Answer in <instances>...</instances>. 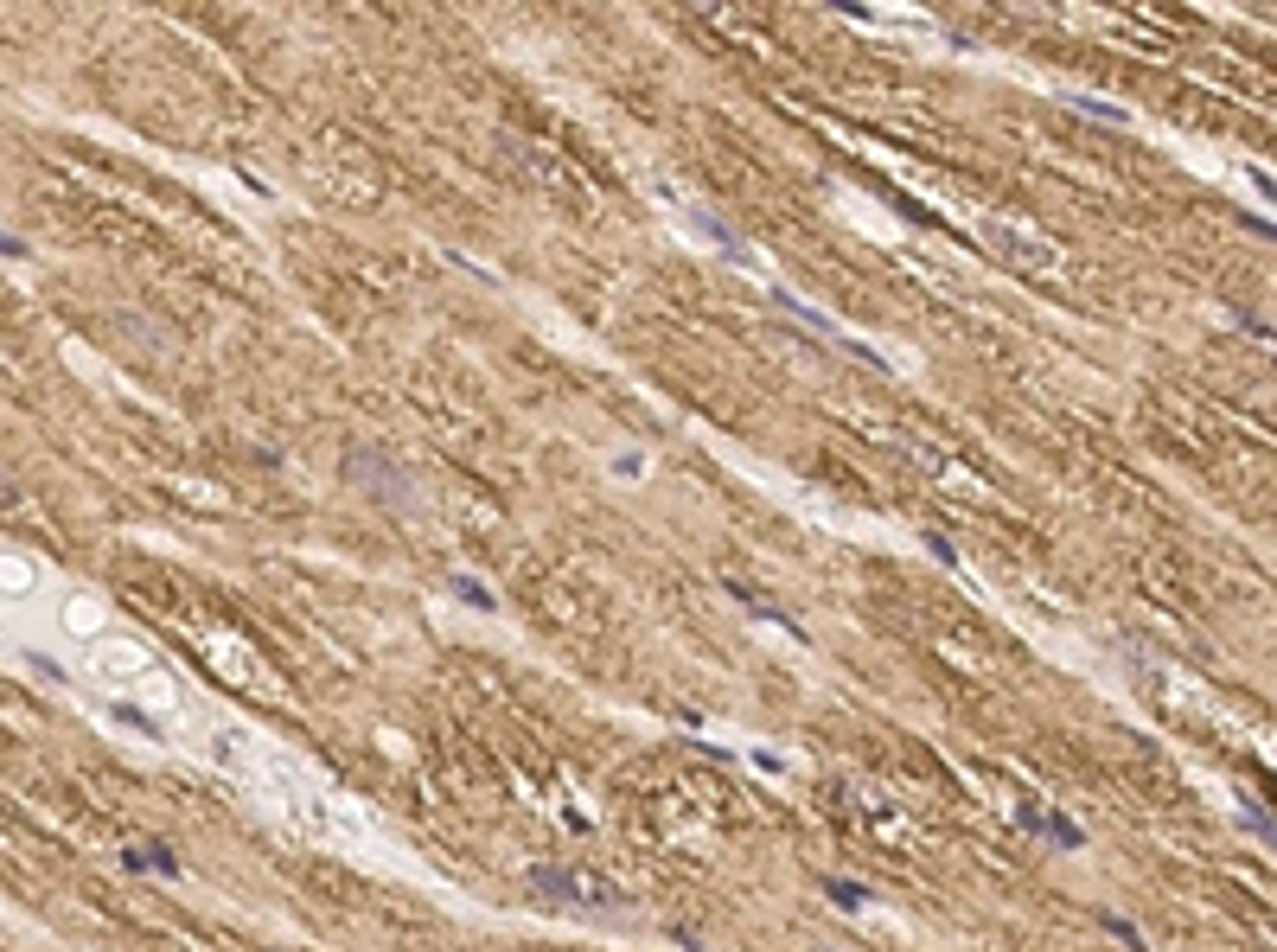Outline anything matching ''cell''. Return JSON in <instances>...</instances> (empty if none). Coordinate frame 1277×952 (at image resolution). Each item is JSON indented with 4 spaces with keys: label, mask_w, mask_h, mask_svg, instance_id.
Wrapping results in <instances>:
<instances>
[{
    "label": "cell",
    "mask_w": 1277,
    "mask_h": 952,
    "mask_svg": "<svg viewBox=\"0 0 1277 952\" xmlns=\"http://www.w3.org/2000/svg\"><path fill=\"white\" fill-rule=\"evenodd\" d=\"M524 888H531L536 901H550V908H581V915H620V908H633L626 888H613L601 876H581V870H531Z\"/></svg>",
    "instance_id": "6da1fadb"
},
{
    "label": "cell",
    "mask_w": 1277,
    "mask_h": 952,
    "mask_svg": "<svg viewBox=\"0 0 1277 952\" xmlns=\"http://www.w3.org/2000/svg\"><path fill=\"white\" fill-rule=\"evenodd\" d=\"M345 479H352V486H364V492H371L384 512H409V505L422 499V486L403 474L390 454H377V447H352V454H345Z\"/></svg>",
    "instance_id": "7a4b0ae2"
},
{
    "label": "cell",
    "mask_w": 1277,
    "mask_h": 952,
    "mask_svg": "<svg viewBox=\"0 0 1277 952\" xmlns=\"http://www.w3.org/2000/svg\"><path fill=\"white\" fill-rule=\"evenodd\" d=\"M122 863H128V870H154V876H179V857L160 838H147L141 850H122Z\"/></svg>",
    "instance_id": "3957f363"
},
{
    "label": "cell",
    "mask_w": 1277,
    "mask_h": 952,
    "mask_svg": "<svg viewBox=\"0 0 1277 952\" xmlns=\"http://www.w3.org/2000/svg\"><path fill=\"white\" fill-rule=\"evenodd\" d=\"M1022 818H1029V825H1035V831H1041V838H1054V843H1061V850H1079V843H1086V838H1079V831H1073V825H1061V812H1022Z\"/></svg>",
    "instance_id": "277c9868"
},
{
    "label": "cell",
    "mask_w": 1277,
    "mask_h": 952,
    "mask_svg": "<svg viewBox=\"0 0 1277 952\" xmlns=\"http://www.w3.org/2000/svg\"><path fill=\"white\" fill-rule=\"evenodd\" d=\"M683 224H690V230H703L710 243H722L728 256H741V243H735V230H728L722 218H710V212H683Z\"/></svg>",
    "instance_id": "5b68a950"
},
{
    "label": "cell",
    "mask_w": 1277,
    "mask_h": 952,
    "mask_svg": "<svg viewBox=\"0 0 1277 952\" xmlns=\"http://www.w3.org/2000/svg\"><path fill=\"white\" fill-rule=\"evenodd\" d=\"M824 895H830L837 908H850V915H856V908H869V901H875V895H869L862 882H837V876H824Z\"/></svg>",
    "instance_id": "8992f818"
},
{
    "label": "cell",
    "mask_w": 1277,
    "mask_h": 952,
    "mask_svg": "<svg viewBox=\"0 0 1277 952\" xmlns=\"http://www.w3.org/2000/svg\"><path fill=\"white\" fill-rule=\"evenodd\" d=\"M448 588H454V594H461L466 608H479V614H492V608H498V594H492V588H486V582H473V576H454V582H448Z\"/></svg>",
    "instance_id": "52a82bcc"
},
{
    "label": "cell",
    "mask_w": 1277,
    "mask_h": 952,
    "mask_svg": "<svg viewBox=\"0 0 1277 952\" xmlns=\"http://www.w3.org/2000/svg\"><path fill=\"white\" fill-rule=\"evenodd\" d=\"M26 665H33V671L45 678V684H65V665L51 659V652H26Z\"/></svg>",
    "instance_id": "ba28073f"
},
{
    "label": "cell",
    "mask_w": 1277,
    "mask_h": 952,
    "mask_svg": "<svg viewBox=\"0 0 1277 952\" xmlns=\"http://www.w3.org/2000/svg\"><path fill=\"white\" fill-rule=\"evenodd\" d=\"M1073 110H1086V115H1105V122H1124V110H1111V103H1093V96H1066Z\"/></svg>",
    "instance_id": "9c48e42d"
}]
</instances>
